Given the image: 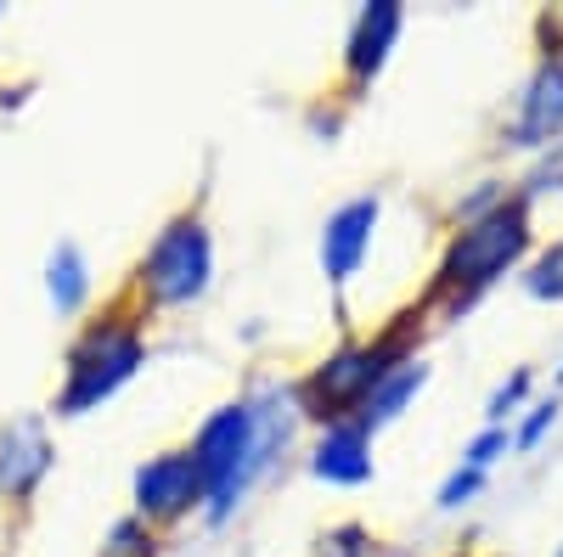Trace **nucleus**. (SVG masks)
<instances>
[{"instance_id": "obj_21", "label": "nucleus", "mask_w": 563, "mask_h": 557, "mask_svg": "<svg viewBox=\"0 0 563 557\" xmlns=\"http://www.w3.org/2000/svg\"><path fill=\"white\" fill-rule=\"evenodd\" d=\"M479 490H485V474H474V468H456V474L440 484V506H445V513H456V506H467Z\"/></svg>"}, {"instance_id": "obj_3", "label": "nucleus", "mask_w": 563, "mask_h": 557, "mask_svg": "<svg viewBox=\"0 0 563 557\" xmlns=\"http://www.w3.org/2000/svg\"><path fill=\"white\" fill-rule=\"evenodd\" d=\"M147 366V333L130 310H113L74 338L68 366H63V389H57V416H85L102 400H113L135 371Z\"/></svg>"}, {"instance_id": "obj_12", "label": "nucleus", "mask_w": 563, "mask_h": 557, "mask_svg": "<svg viewBox=\"0 0 563 557\" xmlns=\"http://www.w3.org/2000/svg\"><path fill=\"white\" fill-rule=\"evenodd\" d=\"M422 389H429V366H422V360L411 355V360H400V366L389 371V378L366 394V405L355 411V423H361L366 434H372V428H384V423H395V416H400Z\"/></svg>"}, {"instance_id": "obj_20", "label": "nucleus", "mask_w": 563, "mask_h": 557, "mask_svg": "<svg viewBox=\"0 0 563 557\" xmlns=\"http://www.w3.org/2000/svg\"><path fill=\"white\" fill-rule=\"evenodd\" d=\"M366 552H372V535L361 524H339V530H327L316 557H366Z\"/></svg>"}, {"instance_id": "obj_10", "label": "nucleus", "mask_w": 563, "mask_h": 557, "mask_svg": "<svg viewBox=\"0 0 563 557\" xmlns=\"http://www.w3.org/2000/svg\"><path fill=\"white\" fill-rule=\"evenodd\" d=\"M378 220H384L378 198H350L333 220L321 225V270H327V282H350V276L361 270Z\"/></svg>"}, {"instance_id": "obj_14", "label": "nucleus", "mask_w": 563, "mask_h": 557, "mask_svg": "<svg viewBox=\"0 0 563 557\" xmlns=\"http://www.w3.org/2000/svg\"><path fill=\"white\" fill-rule=\"evenodd\" d=\"M525 293H530V299H547V304H563V237H552V243L525 265Z\"/></svg>"}, {"instance_id": "obj_16", "label": "nucleus", "mask_w": 563, "mask_h": 557, "mask_svg": "<svg viewBox=\"0 0 563 557\" xmlns=\"http://www.w3.org/2000/svg\"><path fill=\"white\" fill-rule=\"evenodd\" d=\"M102 557H158V541H153V524H141V519H119L108 530V546Z\"/></svg>"}, {"instance_id": "obj_7", "label": "nucleus", "mask_w": 563, "mask_h": 557, "mask_svg": "<svg viewBox=\"0 0 563 557\" xmlns=\"http://www.w3.org/2000/svg\"><path fill=\"white\" fill-rule=\"evenodd\" d=\"M507 135H512V147H525V153H547V147L563 142V57L541 52Z\"/></svg>"}, {"instance_id": "obj_9", "label": "nucleus", "mask_w": 563, "mask_h": 557, "mask_svg": "<svg viewBox=\"0 0 563 557\" xmlns=\"http://www.w3.org/2000/svg\"><path fill=\"white\" fill-rule=\"evenodd\" d=\"M406 29V12H400V0H372V7L355 12L350 23V40H344V74L350 85H372L384 68H389V52H395V40Z\"/></svg>"}, {"instance_id": "obj_11", "label": "nucleus", "mask_w": 563, "mask_h": 557, "mask_svg": "<svg viewBox=\"0 0 563 557\" xmlns=\"http://www.w3.org/2000/svg\"><path fill=\"white\" fill-rule=\"evenodd\" d=\"M310 474L321 484H366L372 479V434L355 423H327L310 445Z\"/></svg>"}, {"instance_id": "obj_18", "label": "nucleus", "mask_w": 563, "mask_h": 557, "mask_svg": "<svg viewBox=\"0 0 563 557\" xmlns=\"http://www.w3.org/2000/svg\"><path fill=\"white\" fill-rule=\"evenodd\" d=\"M507 450H512V434H507V428H485V434H479L474 445L462 450V468H474V474H490V461H496V456H507Z\"/></svg>"}, {"instance_id": "obj_17", "label": "nucleus", "mask_w": 563, "mask_h": 557, "mask_svg": "<svg viewBox=\"0 0 563 557\" xmlns=\"http://www.w3.org/2000/svg\"><path fill=\"white\" fill-rule=\"evenodd\" d=\"M525 411H530V416L519 423V434H512V450H536V445L558 428V411H563V405H558V394H552V400H536V405H525Z\"/></svg>"}, {"instance_id": "obj_2", "label": "nucleus", "mask_w": 563, "mask_h": 557, "mask_svg": "<svg viewBox=\"0 0 563 557\" xmlns=\"http://www.w3.org/2000/svg\"><path fill=\"white\" fill-rule=\"evenodd\" d=\"M536 225H530V203L512 192L496 214L467 220L445 237V254L434 265V299H445L451 310H467L485 288H496L507 270H519L530 259Z\"/></svg>"}, {"instance_id": "obj_19", "label": "nucleus", "mask_w": 563, "mask_h": 557, "mask_svg": "<svg viewBox=\"0 0 563 557\" xmlns=\"http://www.w3.org/2000/svg\"><path fill=\"white\" fill-rule=\"evenodd\" d=\"M536 192H563V142L541 153V164L530 169V180H525V192H519V198L530 203Z\"/></svg>"}, {"instance_id": "obj_15", "label": "nucleus", "mask_w": 563, "mask_h": 557, "mask_svg": "<svg viewBox=\"0 0 563 557\" xmlns=\"http://www.w3.org/2000/svg\"><path fill=\"white\" fill-rule=\"evenodd\" d=\"M530 389H536V371H530V366H519L512 378H501V383H496V394H490V405H485V428H501L507 416L530 400Z\"/></svg>"}, {"instance_id": "obj_4", "label": "nucleus", "mask_w": 563, "mask_h": 557, "mask_svg": "<svg viewBox=\"0 0 563 557\" xmlns=\"http://www.w3.org/2000/svg\"><path fill=\"white\" fill-rule=\"evenodd\" d=\"M214 282V243L198 214H175L135 265V299L147 310H186Z\"/></svg>"}, {"instance_id": "obj_5", "label": "nucleus", "mask_w": 563, "mask_h": 557, "mask_svg": "<svg viewBox=\"0 0 563 557\" xmlns=\"http://www.w3.org/2000/svg\"><path fill=\"white\" fill-rule=\"evenodd\" d=\"M400 360H411V355H406V338H395V333L372 338V344H344L299 383V411H310L316 423H350L366 405V394L378 389Z\"/></svg>"}, {"instance_id": "obj_13", "label": "nucleus", "mask_w": 563, "mask_h": 557, "mask_svg": "<svg viewBox=\"0 0 563 557\" xmlns=\"http://www.w3.org/2000/svg\"><path fill=\"white\" fill-rule=\"evenodd\" d=\"M45 293H52L57 315H79L85 299H90V265L74 243H57L52 248V265H45Z\"/></svg>"}, {"instance_id": "obj_1", "label": "nucleus", "mask_w": 563, "mask_h": 557, "mask_svg": "<svg viewBox=\"0 0 563 557\" xmlns=\"http://www.w3.org/2000/svg\"><path fill=\"white\" fill-rule=\"evenodd\" d=\"M282 439H288V416L260 411L249 400H231V405H220V411L203 416V428L192 439V461H198L203 501H209V519L214 524H225L243 506L249 484L271 468V450Z\"/></svg>"}, {"instance_id": "obj_8", "label": "nucleus", "mask_w": 563, "mask_h": 557, "mask_svg": "<svg viewBox=\"0 0 563 557\" xmlns=\"http://www.w3.org/2000/svg\"><path fill=\"white\" fill-rule=\"evenodd\" d=\"M52 434H45V416H12L7 428H0V495L7 501H29L45 474H52Z\"/></svg>"}, {"instance_id": "obj_22", "label": "nucleus", "mask_w": 563, "mask_h": 557, "mask_svg": "<svg viewBox=\"0 0 563 557\" xmlns=\"http://www.w3.org/2000/svg\"><path fill=\"white\" fill-rule=\"evenodd\" d=\"M558 383H563V371H558Z\"/></svg>"}, {"instance_id": "obj_6", "label": "nucleus", "mask_w": 563, "mask_h": 557, "mask_svg": "<svg viewBox=\"0 0 563 557\" xmlns=\"http://www.w3.org/2000/svg\"><path fill=\"white\" fill-rule=\"evenodd\" d=\"M130 501H135L141 524H175L186 513H198V506H203V479H198L192 450L147 456L135 468V479H130Z\"/></svg>"}]
</instances>
